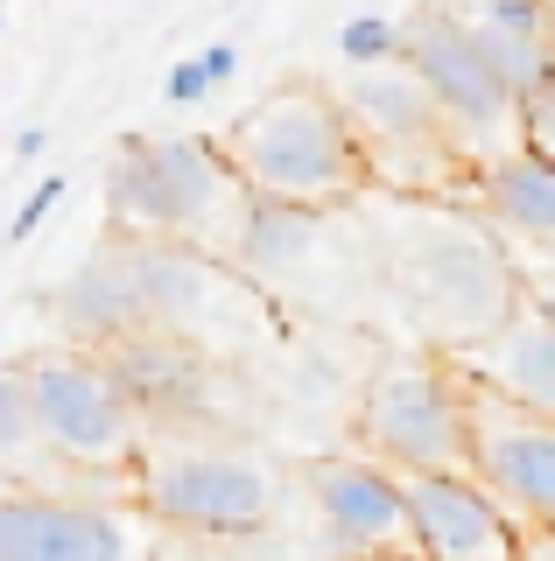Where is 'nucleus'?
<instances>
[{
    "mask_svg": "<svg viewBox=\"0 0 555 561\" xmlns=\"http://www.w3.org/2000/svg\"><path fill=\"white\" fill-rule=\"evenodd\" d=\"M548 14H555V0H548Z\"/></svg>",
    "mask_w": 555,
    "mask_h": 561,
    "instance_id": "23",
    "label": "nucleus"
},
{
    "mask_svg": "<svg viewBox=\"0 0 555 561\" xmlns=\"http://www.w3.org/2000/svg\"><path fill=\"white\" fill-rule=\"evenodd\" d=\"M443 358H457L472 379H485L499 400H513V408L555 421V316L528 295V280H520L513 309L499 316L492 330H485L478 344L464 351H443Z\"/></svg>",
    "mask_w": 555,
    "mask_h": 561,
    "instance_id": "13",
    "label": "nucleus"
},
{
    "mask_svg": "<svg viewBox=\"0 0 555 561\" xmlns=\"http://www.w3.org/2000/svg\"><path fill=\"white\" fill-rule=\"evenodd\" d=\"M309 505H317L324 534L338 540V554H408L415 548V519H408V491H401V470H387L380 456H309L296 470ZM422 554V548H415Z\"/></svg>",
    "mask_w": 555,
    "mask_h": 561,
    "instance_id": "11",
    "label": "nucleus"
},
{
    "mask_svg": "<svg viewBox=\"0 0 555 561\" xmlns=\"http://www.w3.org/2000/svg\"><path fill=\"white\" fill-rule=\"evenodd\" d=\"M253 190L204 134H127L106 169V232L197 245L212 260L239 253Z\"/></svg>",
    "mask_w": 555,
    "mask_h": 561,
    "instance_id": "2",
    "label": "nucleus"
},
{
    "mask_svg": "<svg viewBox=\"0 0 555 561\" xmlns=\"http://www.w3.org/2000/svg\"><path fill=\"white\" fill-rule=\"evenodd\" d=\"M64 190H71V175H64V169H49L43 183L29 190L22 204H14V218H8V232H0V239H8V245H29V239L43 232V218H49V210L64 204Z\"/></svg>",
    "mask_w": 555,
    "mask_h": 561,
    "instance_id": "18",
    "label": "nucleus"
},
{
    "mask_svg": "<svg viewBox=\"0 0 555 561\" xmlns=\"http://www.w3.org/2000/svg\"><path fill=\"white\" fill-rule=\"evenodd\" d=\"M134 505L155 526L197 540H253L282 519V463L239 443H197V435H148L127 470Z\"/></svg>",
    "mask_w": 555,
    "mask_h": 561,
    "instance_id": "3",
    "label": "nucleus"
},
{
    "mask_svg": "<svg viewBox=\"0 0 555 561\" xmlns=\"http://www.w3.org/2000/svg\"><path fill=\"white\" fill-rule=\"evenodd\" d=\"M338 561H422V554H415V548H408V554H394V548H380V554H338Z\"/></svg>",
    "mask_w": 555,
    "mask_h": 561,
    "instance_id": "21",
    "label": "nucleus"
},
{
    "mask_svg": "<svg viewBox=\"0 0 555 561\" xmlns=\"http://www.w3.org/2000/svg\"><path fill=\"white\" fill-rule=\"evenodd\" d=\"M43 148H49V134H43V127H22V140H14V154H22V162H36Z\"/></svg>",
    "mask_w": 555,
    "mask_h": 561,
    "instance_id": "20",
    "label": "nucleus"
},
{
    "mask_svg": "<svg viewBox=\"0 0 555 561\" xmlns=\"http://www.w3.org/2000/svg\"><path fill=\"white\" fill-rule=\"evenodd\" d=\"M401 295L429 316V330L443 337L437 351H464L513 309L520 280L507 267V253L478 232V218H450V210H437V218L415 225V239L401 253Z\"/></svg>",
    "mask_w": 555,
    "mask_h": 561,
    "instance_id": "6",
    "label": "nucleus"
},
{
    "mask_svg": "<svg viewBox=\"0 0 555 561\" xmlns=\"http://www.w3.org/2000/svg\"><path fill=\"white\" fill-rule=\"evenodd\" d=\"M401 491L422 561H520V519L472 470H408Z\"/></svg>",
    "mask_w": 555,
    "mask_h": 561,
    "instance_id": "12",
    "label": "nucleus"
},
{
    "mask_svg": "<svg viewBox=\"0 0 555 561\" xmlns=\"http://www.w3.org/2000/svg\"><path fill=\"white\" fill-rule=\"evenodd\" d=\"M528 295H534V302H542V309L555 316V260H548V267H542V274L528 280Z\"/></svg>",
    "mask_w": 555,
    "mask_h": 561,
    "instance_id": "19",
    "label": "nucleus"
},
{
    "mask_svg": "<svg viewBox=\"0 0 555 561\" xmlns=\"http://www.w3.org/2000/svg\"><path fill=\"white\" fill-rule=\"evenodd\" d=\"M29 400H36L43 443L57 449V463L84 470V478H106L134 499L127 470L148 443V414L127 400V386L106 373V358L84 344H43L22 358Z\"/></svg>",
    "mask_w": 555,
    "mask_h": 561,
    "instance_id": "4",
    "label": "nucleus"
},
{
    "mask_svg": "<svg viewBox=\"0 0 555 561\" xmlns=\"http://www.w3.org/2000/svg\"><path fill=\"white\" fill-rule=\"evenodd\" d=\"M8 491H22V478H14V470L0 463V499H8Z\"/></svg>",
    "mask_w": 555,
    "mask_h": 561,
    "instance_id": "22",
    "label": "nucleus"
},
{
    "mask_svg": "<svg viewBox=\"0 0 555 561\" xmlns=\"http://www.w3.org/2000/svg\"><path fill=\"white\" fill-rule=\"evenodd\" d=\"M520 148H528L534 162L555 169V70L534 84L528 99H520Z\"/></svg>",
    "mask_w": 555,
    "mask_h": 561,
    "instance_id": "17",
    "label": "nucleus"
},
{
    "mask_svg": "<svg viewBox=\"0 0 555 561\" xmlns=\"http://www.w3.org/2000/svg\"><path fill=\"white\" fill-rule=\"evenodd\" d=\"M464 414H472V478L492 491L520 526H555V421L499 400L492 386L472 379V373H464Z\"/></svg>",
    "mask_w": 555,
    "mask_h": 561,
    "instance_id": "9",
    "label": "nucleus"
},
{
    "mask_svg": "<svg viewBox=\"0 0 555 561\" xmlns=\"http://www.w3.org/2000/svg\"><path fill=\"white\" fill-rule=\"evenodd\" d=\"M239 78V43H204L197 57H177L162 78V105H177V113H197L212 92Z\"/></svg>",
    "mask_w": 555,
    "mask_h": 561,
    "instance_id": "15",
    "label": "nucleus"
},
{
    "mask_svg": "<svg viewBox=\"0 0 555 561\" xmlns=\"http://www.w3.org/2000/svg\"><path fill=\"white\" fill-rule=\"evenodd\" d=\"M338 57L352 70L401 64V22H387V14H352V22L338 28Z\"/></svg>",
    "mask_w": 555,
    "mask_h": 561,
    "instance_id": "16",
    "label": "nucleus"
},
{
    "mask_svg": "<svg viewBox=\"0 0 555 561\" xmlns=\"http://www.w3.org/2000/svg\"><path fill=\"white\" fill-rule=\"evenodd\" d=\"M464 197L478 204L485 225H499L507 239L520 245H542V253L555 260V169L534 162L528 148H507L492 154V162L472 169V190Z\"/></svg>",
    "mask_w": 555,
    "mask_h": 561,
    "instance_id": "14",
    "label": "nucleus"
},
{
    "mask_svg": "<svg viewBox=\"0 0 555 561\" xmlns=\"http://www.w3.org/2000/svg\"><path fill=\"white\" fill-rule=\"evenodd\" d=\"M401 64L422 78V92L437 99V113L457 127L464 154L472 162H492V140L499 154L520 148V99L507 92V78L492 70V57L478 49L464 8H415L401 22Z\"/></svg>",
    "mask_w": 555,
    "mask_h": 561,
    "instance_id": "7",
    "label": "nucleus"
},
{
    "mask_svg": "<svg viewBox=\"0 0 555 561\" xmlns=\"http://www.w3.org/2000/svg\"><path fill=\"white\" fill-rule=\"evenodd\" d=\"M359 449L387 470H472V414L464 373L443 358H394L366 379L359 400Z\"/></svg>",
    "mask_w": 555,
    "mask_h": 561,
    "instance_id": "5",
    "label": "nucleus"
},
{
    "mask_svg": "<svg viewBox=\"0 0 555 561\" xmlns=\"http://www.w3.org/2000/svg\"><path fill=\"white\" fill-rule=\"evenodd\" d=\"M0 561H155V519L127 499L22 484L0 499Z\"/></svg>",
    "mask_w": 555,
    "mask_h": 561,
    "instance_id": "8",
    "label": "nucleus"
},
{
    "mask_svg": "<svg viewBox=\"0 0 555 561\" xmlns=\"http://www.w3.org/2000/svg\"><path fill=\"white\" fill-rule=\"evenodd\" d=\"M225 162L260 204H296V210H352L380 183L373 148L359 134L352 105L309 78L274 84L253 99L233 127L218 134Z\"/></svg>",
    "mask_w": 555,
    "mask_h": 561,
    "instance_id": "1",
    "label": "nucleus"
},
{
    "mask_svg": "<svg viewBox=\"0 0 555 561\" xmlns=\"http://www.w3.org/2000/svg\"><path fill=\"white\" fill-rule=\"evenodd\" d=\"M344 105H352V119H359V134H366V148H373V169L380 175H394V169H408V154L422 169H437V183L443 175H457V183H472V154H464V140L457 127L437 113V99L422 92V78H415L408 64H380V70H352V84H344Z\"/></svg>",
    "mask_w": 555,
    "mask_h": 561,
    "instance_id": "10",
    "label": "nucleus"
}]
</instances>
